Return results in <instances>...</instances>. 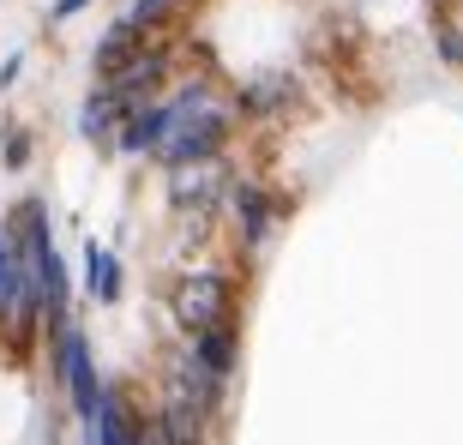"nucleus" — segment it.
<instances>
[{"mask_svg": "<svg viewBox=\"0 0 463 445\" xmlns=\"http://www.w3.org/2000/svg\"><path fill=\"white\" fill-rule=\"evenodd\" d=\"M235 97H223V90L211 85V79H193V85H181L169 97V138H163V151H156V163L163 169H205V163H217L229 145V133H235Z\"/></svg>", "mask_w": 463, "mask_h": 445, "instance_id": "obj_1", "label": "nucleus"}, {"mask_svg": "<svg viewBox=\"0 0 463 445\" xmlns=\"http://www.w3.org/2000/svg\"><path fill=\"white\" fill-rule=\"evenodd\" d=\"M49 349H54V379L67 385L72 410H79V421L90 428V415H97V403H103V379H97V355H90V337L79 326H61L49 331Z\"/></svg>", "mask_w": 463, "mask_h": 445, "instance_id": "obj_2", "label": "nucleus"}, {"mask_svg": "<svg viewBox=\"0 0 463 445\" xmlns=\"http://www.w3.org/2000/svg\"><path fill=\"white\" fill-rule=\"evenodd\" d=\"M169 72H175L169 43H145V49H138L133 61H120V67L109 72V79H97V85H103L120 109H138V103H156V97H163Z\"/></svg>", "mask_w": 463, "mask_h": 445, "instance_id": "obj_3", "label": "nucleus"}, {"mask_svg": "<svg viewBox=\"0 0 463 445\" xmlns=\"http://www.w3.org/2000/svg\"><path fill=\"white\" fill-rule=\"evenodd\" d=\"M175 319L199 337L211 326H229L235 319V283L223 271H193L181 277V289H175Z\"/></svg>", "mask_w": 463, "mask_h": 445, "instance_id": "obj_4", "label": "nucleus"}, {"mask_svg": "<svg viewBox=\"0 0 463 445\" xmlns=\"http://www.w3.org/2000/svg\"><path fill=\"white\" fill-rule=\"evenodd\" d=\"M229 217H235V229H241V247H247V253H259V247L271 241L283 205H277L259 181H235V187H229Z\"/></svg>", "mask_w": 463, "mask_h": 445, "instance_id": "obj_5", "label": "nucleus"}, {"mask_svg": "<svg viewBox=\"0 0 463 445\" xmlns=\"http://www.w3.org/2000/svg\"><path fill=\"white\" fill-rule=\"evenodd\" d=\"M163 138H169V97H156V103L127 109V120H120V138H115V151H127V156H156V151H163Z\"/></svg>", "mask_w": 463, "mask_h": 445, "instance_id": "obj_6", "label": "nucleus"}, {"mask_svg": "<svg viewBox=\"0 0 463 445\" xmlns=\"http://www.w3.org/2000/svg\"><path fill=\"white\" fill-rule=\"evenodd\" d=\"M24 301H31V277H24V259H18V247L6 241V229H0V337L18 326Z\"/></svg>", "mask_w": 463, "mask_h": 445, "instance_id": "obj_7", "label": "nucleus"}, {"mask_svg": "<svg viewBox=\"0 0 463 445\" xmlns=\"http://www.w3.org/2000/svg\"><path fill=\"white\" fill-rule=\"evenodd\" d=\"M193 355H199V367H211L217 379H235L241 367V326L229 319V326H211L193 337Z\"/></svg>", "mask_w": 463, "mask_h": 445, "instance_id": "obj_8", "label": "nucleus"}, {"mask_svg": "<svg viewBox=\"0 0 463 445\" xmlns=\"http://www.w3.org/2000/svg\"><path fill=\"white\" fill-rule=\"evenodd\" d=\"M138 440V415L120 403L115 385H103V403L90 415V445H133Z\"/></svg>", "mask_w": 463, "mask_h": 445, "instance_id": "obj_9", "label": "nucleus"}, {"mask_svg": "<svg viewBox=\"0 0 463 445\" xmlns=\"http://www.w3.org/2000/svg\"><path fill=\"white\" fill-rule=\"evenodd\" d=\"M120 289H127V277H120V259L109 253L103 241H85V295H90V301H103V308H115Z\"/></svg>", "mask_w": 463, "mask_h": 445, "instance_id": "obj_10", "label": "nucleus"}, {"mask_svg": "<svg viewBox=\"0 0 463 445\" xmlns=\"http://www.w3.org/2000/svg\"><path fill=\"white\" fill-rule=\"evenodd\" d=\"M120 120H127V109L109 97L103 85L85 97V109H79V133L90 138V145H103V151H115V138H120Z\"/></svg>", "mask_w": 463, "mask_h": 445, "instance_id": "obj_11", "label": "nucleus"}, {"mask_svg": "<svg viewBox=\"0 0 463 445\" xmlns=\"http://www.w3.org/2000/svg\"><path fill=\"white\" fill-rule=\"evenodd\" d=\"M145 43H151V31H138L133 18H120L115 31H109L103 43H97V79H109V72H115L120 61H133V54L145 49Z\"/></svg>", "mask_w": 463, "mask_h": 445, "instance_id": "obj_12", "label": "nucleus"}, {"mask_svg": "<svg viewBox=\"0 0 463 445\" xmlns=\"http://www.w3.org/2000/svg\"><path fill=\"white\" fill-rule=\"evenodd\" d=\"M289 97H295L289 79H265V85H247V90H241L235 109H241V115H271V109H283Z\"/></svg>", "mask_w": 463, "mask_h": 445, "instance_id": "obj_13", "label": "nucleus"}, {"mask_svg": "<svg viewBox=\"0 0 463 445\" xmlns=\"http://www.w3.org/2000/svg\"><path fill=\"white\" fill-rule=\"evenodd\" d=\"M169 6H175V0H133V13H127V18H133L138 31H156V24H163V13H169Z\"/></svg>", "mask_w": 463, "mask_h": 445, "instance_id": "obj_14", "label": "nucleus"}, {"mask_svg": "<svg viewBox=\"0 0 463 445\" xmlns=\"http://www.w3.org/2000/svg\"><path fill=\"white\" fill-rule=\"evenodd\" d=\"M24 163H31V133L6 127V169H24Z\"/></svg>", "mask_w": 463, "mask_h": 445, "instance_id": "obj_15", "label": "nucleus"}, {"mask_svg": "<svg viewBox=\"0 0 463 445\" xmlns=\"http://www.w3.org/2000/svg\"><path fill=\"white\" fill-rule=\"evenodd\" d=\"M133 445H169V440H163V428H156V415H138V440Z\"/></svg>", "mask_w": 463, "mask_h": 445, "instance_id": "obj_16", "label": "nucleus"}, {"mask_svg": "<svg viewBox=\"0 0 463 445\" xmlns=\"http://www.w3.org/2000/svg\"><path fill=\"white\" fill-rule=\"evenodd\" d=\"M85 6H90V0H54L49 18H54V24H67V18H72V13H85Z\"/></svg>", "mask_w": 463, "mask_h": 445, "instance_id": "obj_17", "label": "nucleus"}, {"mask_svg": "<svg viewBox=\"0 0 463 445\" xmlns=\"http://www.w3.org/2000/svg\"><path fill=\"white\" fill-rule=\"evenodd\" d=\"M18 67H24V54H6V67H0V90H6V85L18 79Z\"/></svg>", "mask_w": 463, "mask_h": 445, "instance_id": "obj_18", "label": "nucleus"}, {"mask_svg": "<svg viewBox=\"0 0 463 445\" xmlns=\"http://www.w3.org/2000/svg\"><path fill=\"white\" fill-rule=\"evenodd\" d=\"M458 6H463V0H458Z\"/></svg>", "mask_w": 463, "mask_h": 445, "instance_id": "obj_19", "label": "nucleus"}]
</instances>
